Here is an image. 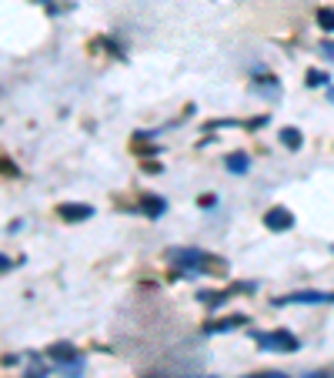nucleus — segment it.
<instances>
[{"instance_id":"obj_1","label":"nucleus","mask_w":334,"mask_h":378,"mask_svg":"<svg viewBox=\"0 0 334 378\" xmlns=\"http://www.w3.org/2000/svg\"><path fill=\"white\" fill-rule=\"evenodd\" d=\"M171 261L181 271H204V275H214V271L224 268L221 258L208 255V251H198V248H178V251H171Z\"/></svg>"},{"instance_id":"obj_2","label":"nucleus","mask_w":334,"mask_h":378,"mask_svg":"<svg viewBox=\"0 0 334 378\" xmlns=\"http://www.w3.org/2000/svg\"><path fill=\"white\" fill-rule=\"evenodd\" d=\"M254 342L264 348V352H298L301 348L298 338L291 332H284V328H278V332H257Z\"/></svg>"},{"instance_id":"obj_3","label":"nucleus","mask_w":334,"mask_h":378,"mask_svg":"<svg viewBox=\"0 0 334 378\" xmlns=\"http://www.w3.org/2000/svg\"><path fill=\"white\" fill-rule=\"evenodd\" d=\"M271 305L274 308H281V305H334V291H298V295L274 298Z\"/></svg>"},{"instance_id":"obj_4","label":"nucleus","mask_w":334,"mask_h":378,"mask_svg":"<svg viewBox=\"0 0 334 378\" xmlns=\"http://www.w3.org/2000/svg\"><path fill=\"white\" fill-rule=\"evenodd\" d=\"M264 228H271V231H291L294 228V214L288 208H271L264 214Z\"/></svg>"},{"instance_id":"obj_5","label":"nucleus","mask_w":334,"mask_h":378,"mask_svg":"<svg viewBox=\"0 0 334 378\" xmlns=\"http://www.w3.org/2000/svg\"><path fill=\"white\" fill-rule=\"evenodd\" d=\"M57 214H60L64 221H84V218L94 214V208H90V204H60Z\"/></svg>"},{"instance_id":"obj_6","label":"nucleus","mask_w":334,"mask_h":378,"mask_svg":"<svg viewBox=\"0 0 334 378\" xmlns=\"http://www.w3.org/2000/svg\"><path fill=\"white\" fill-rule=\"evenodd\" d=\"M241 325H247L244 315H231V318H221V322H211L204 332L208 335H217V332H231V328H241Z\"/></svg>"},{"instance_id":"obj_7","label":"nucleus","mask_w":334,"mask_h":378,"mask_svg":"<svg viewBox=\"0 0 334 378\" xmlns=\"http://www.w3.org/2000/svg\"><path fill=\"white\" fill-rule=\"evenodd\" d=\"M50 355H54L57 362H77V358H80V355H77V348H74V345H64V342L50 348Z\"/></svg>"},{"instance_id":"obj_8","label":"nucleus","mask_w":334,"mask_h":378,"mask_svg":"<svg viewBox=\"0 0 334 378\" xmlns=\"http://www.w3.org/2000/svg\"><path fill=\"white\" fill-rule=\"evenodd\" d=\"M318 27L324 33H334V7H321L318 11Z\"/></svg>"},{"instance_id":"obj_9","label":"nucleus","mask_w":334,"mask_h":378,"mask_svg":"<svg viewBox=\"0 0 334 378\" xmlns=\"http://www.w3.org/2000/svg\"><path fill=\"white\" fill-rule=\"evenodd\" d=\"M227 171H234V174H244V171H247V154H241V151H237V154L227 157Z\"/></svg>"},{"instance_id":"obj_10","label":"nucleus","mask_w":334,"mask_h":378,"mask_svg":"<svg viewBox=\"0 0 334 378\" xmlns=\"http://www.w3.org/2000/svg\"><path fill=\"white\" fill-rule=\"evenodd\" d=\"M164 208H167V204L161 198H144V211L151 214V218H161V214H164Z\"/></svg>"},{"instance_id":"obj_11","label":"nucleus","mask_w":334,"mask_h":378,"mask_svg":"<svg viewBox=\"0 0 334 378\" xmlns=\"http://www.w3.org/2000/svg\"><path fill=\"white\" fill-rule=\"evenodd\" d=\"M281 141H284L291 151H298V147H301V134L294 131V127H284V131H281Z\"/></svg>"},{"instance_id":"obj_12","label":"nucleus","mask_w":334,"mask_h":378,"mask_svg":"<svg viewBox=\"0 0 334 378\" xmlns=\"http://www.w3.org/2000/svg\"><path fill=\"white\" fill-rule=\"evenodd\" d=\"M324 80H328V78H324L321 70H308V84H311V88H321Z\"/></svg>"},{"instance_id":"obj_13","label":"nucleus","mask_w":334,"mask_h":378,"mask_svg":"<svg viewBox=\"0 0 334 378\" xmlns=\"http://www.w3.org/2000/svg\"><path fill=\"white\" fill-rule=\"evenodd\" d=\"M244 378H288L284 372H261V375H244Z\"/></svg>"},{"instance_id":"obj_14","label":"nucleus","mask_w":334,"mask_h":378,"mask_svg":"<svg viewBox=\"0 0 334 378\" xmlns=\"http://www.w3.org/2000/svg\"><path fill=\"white\" fill-rule=\"evenodd\" d=\"M11 258H7V255H0V271H11Z\"/></svg>"},{"instance_id":"obj_15","label":"nucleus","mask_w":334,"mask_h":378,"mask_svg":"<svg viewBox=\"0 0 334 378\" xmlns=\"http://www.w3.org/2000/svg\"><path fill=\"white\" fill-rule=\"evenodd\" d=\"M304 378H331L328 372H311V375H304Z\"/></svg>"},{"instance_id":"obj_16","label":"nucleus","mask_w":334,"mask_h":378,"mask_svg":"<svg viewBox=\"0 0 334 378\" xmlns=\"http://www.w3.org/2000/svg\"><path fill=\"white\" fill-rule=\"evenodd\" d=\"M208 378H214V375H208Z\"/></svg>"}]
</instances>
